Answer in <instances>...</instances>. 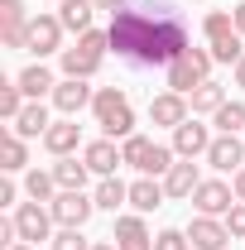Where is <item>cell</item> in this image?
I'll return each instance as SVG.
<instances>
[{"label": "cell", "instance_id": "cell-6", "mask_svg": "<svg viewBox=\"0 0 245 250\" xmlns=\"http://www.w3.org/2000/svg\"><path fill=\"white\" fill-rule=\"evenodd\" d=\"M187 202H192L202 217H226V212L236 207V188L226 183V178H202V183H197V192H192Z\"/></svg>", "mask_w": 245, "mask_h": 250}, {"label": "cell", "instance_id": "cell-25", "mask_svg": "<svg viewBox=\"0 0 245 250\" xmlns=\"http://www.w3.org/2000/svg\"><path fill=\"white\" fill-rule=\"evenodd\" d=\"M187 101H192V116H216L231 96H226V87H221V82H212V77H207L202 87H192V96H187Z\"/></svg>", "mask_w": 245, "mask_h": 250}, {"label": "cell", "instance_id": "cell-10", "mask_svg": "<svg viewBox=\"0 0 245 250\" xmlns=\"http://www.w3.org/2000/svg\"><path fill=\"white\" fill-rule=\"evenodd\" d=\"M187 116H192V101H187L183 92H159V96H149V121H154V125L178 130Z\"/></svg>", "mask_w": 245, "mask_h": 250}, {"label": "cell", "instance_id": "cell-39", "mask_svg": "<svg viewBox=\"0 0 245 250\" xmlns=\"http://www.w3.org/2000/svg\"><path fill=\"white\" fill-rule=\"evenodd\" d=\"M121 250H154V241H116Z\"/></svg>", "mask_w": 245, "mask_h": 250}, {"label": "cell", "instance_id": "cell-45", "mask_svg": "<svg viewBox=\"0 0 245 250\" xmlns=\"http://www.w3.org/2000/svg\"><path fill=\"white\" fill-rule=\"evenodd\" d=\"M241 140H245V135H241Z\"/></svg>", "mask_w": 245, "mask_h": 250}, {"label": "cell", "instance_id": "cell-14", "mask_svg": "<svg viewBox=\"0 0 245 250\" xmlns=\"http://www.w3.org/2000/svg\"><path fill=\"white\" fill-rule=\"evenodd\" d=\"M187 241H192V250H226V241H236L231 231H226V221L221 217H197L187 221Z\"/></svg>", "mask_w": 245, "mask_h": 250}, {"label": "cell", "instance_id": "cell-29", "mask_svg": "<svg viewBox=\"0 0 245 250\" xmlns=\"http://www.w3.org/2000/svg\"><path fill=\"white\" fill-rule=\"evenodd\" d=\"M207 48H212V58H216V62L236 67V62L245 58V34L236 29V34H226V39H216V43H207Z\"/></svg>", "mask_w": 245, "mask_h": 250}, {"label": "cell", "instance_id": "cell-15", "mask_svg": "<svg viewBox=\"0 0 245 250\" xmlns=\"http://www.w3.org/2000/svg\"><path fill=\"white\" fill-rule=\"evenodd\" d=\"M92 101H96V92L87 87V77H62L58 87H53V106H58L62 116H82Z\"/></svg>", "mask_w": 245, "mask_h": 250}, {"label": "cell", "instance_id": "cell-43", "mask_svg": "<svg viewBox=\"0 0 245 250\" xmlns=\"http://www.w3.org/2000/svg\"><path fill=\"white\" fill-rule=\"evenodd\" d=\"M5 250H34V246H29V241H15V246H5Z\"/></svg>", "mask_w": 245, "mask_h": 250}, {"label": "cell", "instance_id": "cell-19", "mask_svg": "<svg viewBox=\"0 0 245 250\" xmlns=\"http://www.w3.org/2000/svg\"><path fill=\"white\" fill-rule=\"evenodd\" d=\"M197 183H202V173H197V164H192V159H178V164L163 173V192H168L173 202L192 197V192H197Z\"/></svg>", "mask_w": 245, "mask_h": 250}, {"label": "cell", "instance_id": "cell-8", "mask_svg": "<svg viewBox=\"0 0 245 250\" xmlns=\"http://www.w3.org/2000/svg\"><path fill=\"white\" fill-rule=\"evenodd\" d=\"M62 34H67V29H62L58 15H34V20H29V53L39 62L48 58V53H62Z\"/></svg>", "mask_w": 245, "mask_h": 250}, {"label": "cell", "instance_id": "cell-12", "mask_svg": "<svg viewBox=\"0 0 245 250\" xmlns=\"http://www.w3.org/2000/svg\"><path fill=\"white\" fill-rule=\"evenodd\" d=\"M48 212H53L58 226H87L92 212H96V202L87 197V192H58V197L48 202Z\"/></svg>", "mask_w": 245, "mask_h": 250}, {"label": "cell", "instance_id": "cell-23", "mask_svg": "<svg viewBox=\"0 0 245 250\" xmlns=\"http://www.w3.org/2000/svg\"><path fill=\"white\" fill-rule=\"evenodd\" d=\"M92 202H96V212H121L125 202H130V183H121V178H96Z\"/></svg>", "mask_w": 245, "mask_h": 250}, {"label": "cell", "instance_id": "cell-35", "mask_svg": "<svg viewBox=\"0 0 245 250\" xmlns=\"http://www.w3.org/2000/svg\"><path fill=\"white\" fill-rule=\"evenodd\" d=\"M221 221H226V231H231L236 241H245V202H236V207H231Z\"/></svg>", "mask_w": 245, "mask_h": 250}, {"label": "cell", "instance_id": "cell-2", "mask_svg": "<svg viewBox=\"0 0 245 250\" xmlns=\"http://www.w3.org/2000/svg\"><path fill=\"white\" fill-rule=\"evenodd\" d=\"M106 48H111V34H106V29L77 34V48H62V53H58L62 77H87V82H92L96 72H101V62H106Z\"/></svg>", "mask_w": 245, "mask_h": 250}, {"label": "cell", "instance_id": "cell-18", "mask_svg": "<svg viewBox=\"0 0 245 250\" xmlns=\"http://www.w3.org/2000/svg\"><path fill=\"white\" fill-rule=\"evenodd\" d=\"M163 202H168V192H163V178H144V173H140V178L130 183V207H135L140 217L159 212Z\"/></svg>", "mask_w": 245, "mask_h": 250}, {"label": "cell", "instance_id": "cell-5", "mask_svg": "<svg viewBox=\"0 0 245 250\" xmlns=\"http://www.w3.org/2000/svg\"><path fill=\"white\" fill-rule=\"evenodd\" d=\"M212 48H183L178 58L163 67V82H168V92H183L192 96V87H202L207 82V72H212Z\"/></svg>", "mask_w": 245, "mask_h": 250}, {"label": "cell", "instance_id": "cell-28", "mask_svg": "<svg viewBox=\"0 0 245 250\" xmlns=\"http://www.w3.org/2000/svg\"><path fill=\"white\" fill-rule=\"evenodd\" d=\"M212 125H216V135H245V101H226L212 116Z\"/></svg>", "mask_w": 245, "mask_h": 250}, {"label": "cell", "instance_id": "cell-38", "mask_svg": "<svg viewBox=\"0 0 245 250\" xmlns=\"http://www.w3.org/2000/svg\"><path fill=\"white\" fill-rule=\"evenodd\" d=\"M96 10H111V15H116V10H130V0H92Z\"/></svg>", "mask_w": 245, "mask_h": 250}, {"label": "cell", "instance_id": "cell-34", "mask_svg": "<svg viewBox=\"0 0 245 250\" xmlns=\"http://www.w3.org/2000/svg\"><path fill=\"white\" fill-rule=\"evenodd\" d=\"M154 250H192V241H187V231H178V226H163L154 236Z\"/></svg>", "mask_w": 245, "mask_h": 250}, {"label": "cell", "instance_id": "cell-32", "mask_svg": "<svg viewBox=\"0 0 245 250\" xmlns=\"http://www.w3.org/2000/svg\"><path fill=\"white\" fill-rule=\"evenodd\" d=\"M202 34H207V43L226 39V34H236V15H226V10H207V20H202Z\"/></svg>", "mask_w": 245, "mask_h": 250}, {"label": "cell", "instance_id": "cell-11", "mask_svg": "<svg viewBox=\"0 0 245 250\" xmlns=\"http://www.w3.org/2000/svg\"><path fill=\"white\" fill-rule=\"evenodd\" d=\"M0 39H5V48H29V15H24V0H0Z\"/></svg>", "mask_w": 245, "mask_h": 250}, {"label": "cell", "instance_id": "cell-26", "mask_svg": "<svg viewBox=\"0 0 245 250\" xmlns=\"http://www.w3.org/2000/svg\"><path fill=\"white\" fill-rule=\"evenodd\" d=\"M62 188H58V178H53V168H29L24 173V197L29 202H53Z\"/></svg>", "mask_w": 245, "mask_h": 250}, {"label": "cell", "instance_id": "cell-21", "mask_svg": "<svg viewBox=\"0 0 245 250\" xmlns=\"http://www.w3.org/2000/svg\"><path fill=\"white\" fill-rule=\"evenodd\" d=\"M15 82H20V92L29 96V101H43V96H53V87H58L53 82V67H43V62H29Z\"/></svg>", "mask_w": 245, "mask_h": 250}, {"label": "cell", "instance_id": "cell-42", "mask_svg": "<svg viewBox=\"0 0 245 250\" xmlns=\"http://www.w3.org/2000/svg\"><path fill=\"white\" fill-rule=\"evenodd\" d=\"M92 250H121V246H116V241H96Z\"/></svg>", "mask_w": 245, "mask_h": 250}, {"label": "cell", "instance_id": "cell-37", "mask_svg": "<svg viewBox=\"0 0 245 250\" xmlns=\"http://www.w3.org/2000/svg\"><path fill=\"white\" fill-rule=\"evenodd\" d=\"M231 188H236V202H245V168H236V173H231Z\"/></svg>", "mask_w": 245, "mask_h": 250}, {"label": "cell", "instance_id": "cell-4", "mask_svg": "<svg viewBox=\"0 0 245 250\" xmlns=\"http://www.w3.org/2000/svg\"><path fill=\"white\" fill-rule=\"evenodd\" d=\"M125 149V164L135 168V173H144V178H163L168 168H173V145H159V140H149V135H130V140H121Z\"/></svg>", "mask_w": 245, "mask_h": 250}, {"label": "cell", "instance_id": "cell-13", "mask_svg": "<svg viewBox=\"0 0 245 250\" xmlns=\"http://www.w3.org/2000/svg\"><path fill=\"white\" fill-rule=\"evenodd\" d=\"M82 159H87V168H92L96 178H116V168L125 164V149L116 145V140H92V145H82Z\"/></svg>", "mask_w": 245, "mask_h": 250}, {"label": "cell", "instance_id": "cell-22", "mask_svg": "<svg viewBox=\"0 0 245 250\" xmlns=\"http://www.w3.org/2000/svg\"><path fill=\"white\" fill-rule=\"evenodd\" d=\"M48 125H53V121H48V106H43V101H29L10 130H15L20 140H43V135H48Z\"/></svg>", "mask_w": 245, "mask_h": 250}, {"label": "cell", "instance_id": "cell-31", "mask_svg": "<svg viewBox=\"0 0 245 250\" xmlns=\"http://www.w3.org/2000/svg\"><path fill=\"white\" fill-rule=\"evenodd\" d=\"M24 106H29V96L20 92V82H0V116H5V121L15 125Z\"/></svg>", "mask_w": 245, "mask_h": 250}, {"label": "cell", "instance_id": "cell-20", "mask_svg": "<svg viewBox=\"0 0 245 250\" xmlns=\"http://www.w3.org/2000/svg\"><path fill=\"white\" fill-rule=\"evenodd\" d=\"M53 178H58L62 192H87V178H92V168H87V159L67 154V159H53Z\"/></svg>", "mask_w": 245, "mask_h": 250}, {"label": "cell", "instance_id": "cell-27", "mask_svg": "<svg viewBox=\"0 0 245 250\" xmlns=\"http://www.w3.org/2000/svg\"><path fill=\"white\" fill-rule=\"evenodd\" d=\"M24 164H29V145H24L15 130H5V135H0V168H5V173H20Z\"/></svg>", "mask_w": 245, "mask_h": 250}, {"label": "cell", "instance_id": "cell-7", "mask_svg": "<svg viewBox=\"0 0 245 250\" xmlns=\"http://www.w3.org/2000/svg\"><path fill=\"white\" fill-rule=\"evenodd\" d=\"M15 226H20V241H29V246H39V241H53V212L43 207V202H20L15 207Z\"/></svg>", "mask_w": 245, "mask_h": 250}, {"label": "cell", "instance_id": "cell-1", "mask_svg": "<svg viewBox=\"0 0 245 250\" xmlns=\"http://www.w3.org/2000/svg\"><path fill=\"white\" fill-rule=\"evenodd\" d=\"M111 48L116 58L130 62L135 72H149V67H168L183 48H192V29H187L183 10H173L168 0H149V5H130L111 15Z\"/></svg>", "mask_w": 245, "mask_h": 250}, {"label": "cell", "instance_id": "cell-44", "mask_svg": "<svg viewBox=\"0 0 245 250\" xmlns=\"http://www.w3.org/2000/svg\"><path fill=\"white\" fill-rule=\"evenodd\" d=\"M58 5H62V0H58Z\"/></svg>", "mask_w": 245, "mask_h": 250}, {"label": "cell", "instance_id": "cell-41", "mask_svg": "<svg viewBox=\"0 0 245 250\" xmlns=\"http://www.w3.org/2000/svg\"><path fill=\"white\" fill-rule=\"evenodd\" d=\"M236 87H241V92H245V58L236 62Z\"/></svg>", "mask_w": 245, "mask_h": 250}, {"label": "cell", "instance_id": "cell-33", "mask_svg": "<svg viewBox=\"0 0 245 250\" xmlns=\"http://www.w3.org/2000/svg\"><path fill=\"white\" fill-rule=\"evenodd\" d=\"M48 246H53V250H92L96 241H87V236H82V226H58V236H53Z\"/></svg>", "mask_w": 245, "mask_h": 250}, {"label": "cell", "instance_id": "cell-16", "mask_svg": "<svg viewBox=\"0 0 245 250\" xmlns=\"http://www.w3.org/2000/svg\"><path fill=\"white\" fill-rule=\"evenodd\" d=\"M77 145H82V125H77V116H62V121L48 125V135H43V149L53 159H67L77 154Z\"/></svg>", "mask_w": 245, "mask_h": 250}, {"label": "cell", "instance_id": "cell-17", "mask_svg": "<svg viewBox=\"0 0 245 250\" xmlns=\"http://www.w3.org/2000/svg\"><path fill=\"white\" fill-rule=\"evenodd\" d=\"M207 164H212L216 173H236V168H245V140H236V135H216L212 149H207Z\"/></svg>", "mask_w": 245, "mask_h": 250}, {"label": "cell", "instance_id": "cell-40", "mask_svg": "<svg viewBox=\"0 0 245 250\" xmlns=\"http://www.w3.org/2000/svg\"><path fill=\"white\" fill-rule=\"evenodd\" d=\"M231 15H236V29L245 34V0H241V5H236V10H231Z\"/></svg>", "mask_w": 245, "mask_h": 250}, {"label": "cell", "instance_id": "cell-30", "mask_svg": "<svg viewBox=\"0 0 245 250\" xmlns=\"http://www.w3.org/2000/svg\"><path fill=\"white\" fill-rule=\"evenodd\" d=\"M116 241H154L140 212H116Z\"/></svg>", "mask_w": 245, "mask_h": 250}, {"label": "cell", "instance_id": "cell-36", "mask_svg": "<svg viewBox=\"0 0 245 250\" xmlns=\"http://www.w3.org/2000/svg\"><path fill=\"white\" fill-rule=\"evenodd\" d=\"M0 207H20V188H15V178H0Z\"/></svg>", "mask_w": 245, "mask_h": 250}, {"label": "cell", "instance_id": "cell-3", "mask_svg": "<svg viewBox=\"0 0 245 250\" xmlns=\"http://www.w3.org/2000/svg\"><path fill=\"white\" fill-rule=\"evenodd\" d=\"M92 116H96L106 140H130L135 135V111H130V96L121 87H101L92 101Z\"/></svg>", "mask_w": 245, "mask_h": 250}, {"label": "cell", "instance_id": "cell-24", "mask_svg": "<svg viewBox=\"0 0 245 250\" xmlns=\"http://www.w3.org/2000/svg\"><path fill=\"white\" fill-rule=\"evenodd\" d=\"M58 20H62V29H67V34H87V29H92V20H96V5H92V0H62V5H58Z\"/></svg>", "mask_w": 245, "mask_h": 250}, {"label": "cell", "instance_id": "cell-9", "mask_svg": "<svg viewBox=\"0 0 245 250\" xmlns=\"http://www.w3.org/2000/svg\"><path fill=\"white\" fill-rule=\"evenodd\" d=\"M212 140H216V135L207 130V125L197 121V116H187V121L173 130V154H178V159H207Z\"/></svg>", "mask_w": 245, "mask_h": 250}]
</instances>
